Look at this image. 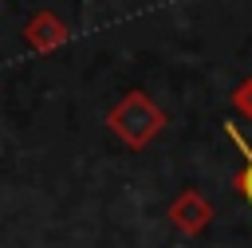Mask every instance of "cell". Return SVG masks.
I'll return each instance as SVG.
<instances>
[{"label":"cell","instance_id":"obj_1","mask_svg":"<svg viewBox=\"0 0 252 248\" xmlns=\"http://www.w3.org/2000/svg\"><path fill=\"white\" fill-rule=\"evenodd\" d=\"M165 110L146 94V91H126L110 110H106V130L126 146V150H146L161 130H165Z\"/></svg>","mask_w":252,"mask_h":248},{"label":"cell","instance_id":"obj_2","mask_svg":"<svg viewBox=\"0 0 252 248\" xmlns=\"http://www.w3.org/2000/svg\"><path fill=\"white\" fill-rule=\"evenodd\" d=\"M165 220L181 232V236H201L209 224H213V205L201 189H181L169 205H165Z\"/></svg>","mask_w":252,"mask_h":248},{"label":"cell","instance_id":"obj_3","mask_svg":"<svg viewBox=\"0 0 252 248\" xmlns=\"http://www.w3.org/2000/svg\"><path fill=\"white\" fill-rule=\"evenodd\" d=\"M67 39H71V31H67V24H63L51 8L32 12V20L24 24V43H28L35 55H51V51H59Z\"/></svg>","mask_w":252,"mask_h":248},{"label":"cell","instance_id":"obj_4","mask_svg":"<svg viewBox=\"0 0 252 248\" xmlns=\"http://www.w3.org/2000/svg\"><path fill=\"white\" fill-rule=\"evenodd\" d=\"M228 102H232V110H236L240 118H248V122H252V75H248L244 83H236V87H232Z\"/></svg>","mask_w":252,"mask_h":248},{"label":"cell","instance_id":"obj_5","mask_svg":"<svg viewBox=\"0 0 252 248\" xmlns=\"http://www.w3.org/2000/svg\"><path fill=\"white\" fill-rule=\"evenodd\" d=\"M220 130H224V138L232 142V150H236L244 161H252V146H248V138L240 134V126H232V122H220Z\"/></svg>","mask_w":252,"mask_h":248},{"label":"cell","instance_id":"obj_6","mask_svg":"<svg viewBox=\"0 0 252 248\" xmlns=\"http://www.w3.org/2000/svg\"><path fill=\"white\" fill-rule=\"evenodd\" d=\"M232 189L240 193V201H244V205H252V161H244V169L232 177Z\"/></svg>","mask_w":252,"mask_h":248}]
</instances>
